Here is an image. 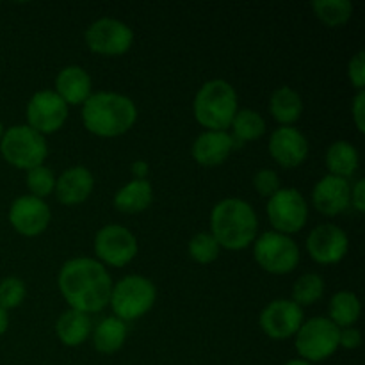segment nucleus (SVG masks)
I'll list each match as a JSON object with an SVG mask.
<instances>
[{"instance_id": "f257e3e1", "label": "nucleus", "mask_w": 365, "mask_h": 365, "mask_svg": "<svg viewBox=\"0 0 365 365\" xmlns=\"http://www.w3.org/2000/svg\"><path fill=\"white\" fill-rule=\"evenodd\" d=\"M57 285L70 309L95 314L109 305L113 280L106 266L89 257L71 259L61 267Z\"/></svg>"}, {"instance_id": "f03ea898", "label": "nucleus", "mask_w": 365, "mask_h": 365, "mask_svg": "<svg viewBox=\"0 0 365 365\" xmlns=\"http://www.w3.org/2000/svg\"><path fill=\"white\" fill-rule=\"evenodd\" d=\"M135 120L138 107L120 93H93L82 106L84 127L98 138H120L134 127Z\"/></svg>"}, {"instance_id": "7ed1b4c3", "label": "nucleus", "mask_w": 365, "mask_h": 365, "mask_svg": "<svg viewBox=\"0 0 365 365\" xmlns=\"http://www.w3.org/2000/svg\"><path fill=\"white\" fill-rule=\"evenodd\" d=\"M259 217L248 202L241 198H225L216 203L210 214V234L220 248L239 252L255 241Z\"/></svg>"}, {"instance_id": "20e7f679", "label": "nucleus", "mask_w": 365, "mask_h": 365, "mask_svg": "<svg viewBox=\"0 0 365 365\" xmlns=\"http://www.w3.org/2000/svg\"><path fill=\"white\" fill-rule=\"evenodd\" d=\"M237 110V93L234 86L223 78L205 82L198 89L192 102L196 121L207 130L227 132Z\"/></svg>"}, {"instance_id": "39448f33", "label": "nucleus", "mask_w": 365, "mask_h": 365, "mask_svg": "<svg viewBox=\"0 0 365 365\" xmlns=\"http://www.w3.org/2000/svg\"><path fill=\"white\" fill-rule=\"evenodd\" d=\"M157 291L152 280L139 274H128L118 284H113L110 291V309L116 314L114 317L127 321H135L148 314L155 303Z\"/></svg>"}, {"instance_id": "423d86ee", "label": "nucleus", "mask_w": 365, "mask_h": 365, "mask_svg": "<svg viewBox=\"0 0 365 365\" xmlns=\"http://www.w3.org/2000/svg\"><path fill=\"white\" fill-rule=\"evenodd\" d=\"M0 153L11 166L29 171L32 168L43 166L48 155V146L45 135L38 134L27 125H14L4 132Z\"/></svg>"}, {"instance_id": "0eeeda50", "label": "nucleus", "mask_w": 365, "mask_h": 365, "mask_svg": "<svg viewBox=\"0 0 365 365\" xmlns=\"http://www.w3.org/2000/svg\"><path fill=\"white\" fill-rule=\"evenodd\" d=\"M339 331L328 317H312L303 321L296 334V351L305 362H323L330 359L339 348Z\"/></svg>"}, {"instance_id": "6e6552de", "label": "nucleus", "mask_w": 365, "mask_h": 365, "mask_svg": "<svg viewBox=\"0 0 365 365\" xmlns=\"http://www.w3.org/2000/svg\"><path fill=\"white\" fill-rule=\"evenodd\" d=\"M253 257L271 274H289L299 264V248L289 235L266 232L253 241Z\"/></svg>"}, {"instance_id": "1a4fd4ad", "label": "nucleus", "mask_w": 365, "mask_h": 365, "mask_svg": "<svg viewBox=\"0 0 365 365\" xmlns=\"http://www.w3.org/2000/svg\"><path fill=\"white\" fill-rule=\"evenodd\" d=\"M267 217L274 232L291 235L305 228L309 221V207L296 189H280L267 200Z\"/></svg>"}, {"instance_id": "9d476101", "label": "nucleus", "mask_w": 365, "mask_h": 365, "mask_svg": "<svg viewBox=\"0 0 365 365\" xmlns=\"http://www.w3.org/2000/svg\"><path fill=\"white\" fill-rule=\"evenodd\" d=\"M134 43V32L116 18H100L86 31V45L98 56H123Z\"/></svg>"}, {"instance_id": "9b49d317", "label": "nucleus", "mask_w": 365, "mask_h": 365, "mask_svg": "<svg viewBox=\"0 0 365 365\" xmlns=\"http://www.w3.org/2000/svg\"><path fill=\"white\" fill-rule=\"evenodd\" d=\"M95 253L100 264L123 267L138 255V239L121 225H106L95 235Z\"/></svg>"}, {"instance_id": "f8f14e48", "label": "nucleus", "mask_w": 365, "mask_h": 365, "mask_svg": "<svg viewBox=\"0 0 365 365\" xmlns=\"http://www.w3.org/2000/svg\"><path fill=\"white\" fill-rule=\"evenodd\" d=\"M68 120V106L56 91L43 89L34 93L27 103V127L38 134H53L61 130Z\"/></svg>"}, {"instance_id": "ddd939ff", "label": "nucleus", "mask_w": 365, "mask_h": 365, "mask_svg": "<svg viewBox=\"0 0 365 365\" xmlns=\"http://www.w3.org/2000/svg\"><path fill=\"white\" fill-rule=\"evenodd\" d=\"M260 328L274 341H285L298 334L303 324V309L292 299H274L260 312Z\"/></svg>"}, {"instance_id": "4468645a", "label": "nucleus", "mask_w": 365, "mask_h": 365, "mask_svg": "<svg viewBox=\"0 0 365 365\" xmlns=\"http://www.w3.org/2000/svg\"><path fill=\"white\" fill-rule=\"evenodd\" d=\"M52 214L45 200L32 195L18 196L9 207V223L24 237H36L48 228Z\"/></svg>"}, {"instance_id": "2eb2a0df", "label": "nucleus", "mask_w": 365, "mask_h": 365, "mask_svg": "<svg viewBox=\"0 0 365 365\" xmlns=\"http://www.w3.org/2000/svg\"><path fill=\"white\" fill-rule=\"evenodd\" d=\"M349 250L348 235L337 225H319L307 237V252L314 262L331 266L341 262Z\"/></svg>"}, {"instance_id": "dca6fc26", "label": "nucleus", "mask_w": 365, "mask_h": 365, "mask_svg": "<svg viewBox=\"0 0 365 365\" xmlns=\"http://www.w3.org/2000/svg\"><path fill=\"white\" fill-rule=\"evenodd\" d=\"M269 153L282 168H298L309 155V141L294 127H280L271 134Z\"/></svg>"}, {"instance_id": "f3484780", "label": "nucleus", "mask_w": 365, "mask_h": 365, "mask_svg": "<svg viewBox=\"0 0 365 365\" xmlns=\"http://www.w3.org/2000/svg\"><path fill=\"white\" fill-rule=\"evenodd\" d=\"M349 192H351V187L348 180L327 175L314 185V207L328 217L339 216L349 207Z\"/></svg>"}, {"instance_id": "a211bd4d", "label": "nucleus", "mask_w": 365, "mask_h": 365, "mask_svg": "<svg viewBox=\"0 0 365 365\" xmlns=\"http://www.w3.org/2000/svg\"><path fill=\"white\" fill-rule=\"evenodd\" d=\"M235 148V141L225 130H205L192 143L191 155L200 166L214 168L223 164Z\"/></svg>"}, {"instance_id": "6ab92c4d", "label": "nucleus", "mask_w": 365, "mask_h": 365, "mask_svg": "<svg viewBox=\"0 0 365 365\" xmlns=\"http://www.w3.org/2000/svg\"><path fill=\"white\" fill-rule=\"evenodd\" d=\"M93 187H95V177L91 171L86 166H73L56 178L53 192L63 205H81L91 196Z\"/></svg>"}, {"instance_id": "aec40b11", "label": "nucleus", "mask_w": 365, "mask_h": 365, "mask_svg": "<svg viewBox=\"0 0 365 365\" xmlns=\"http://www.w3.org/2000/svg\"><path fill=\"white\" fill-rule=\"evenodd\" d=\"M91 89V77L84 68L71 64L57 73L56 93L66 106H84L93 95Z\"/></svg>"}, {"instance_id": "412c9836", "label": "nucleus", "mask_w": 365, "mask_h": 365, "mask_svg": "<svg viewBox=\"0 0 365 365\" xmlns=\"http://www.w3.org/2000/svg\"><path fill=\"white\" fill-rule=\"evenodd\" d=\"M91 319L88 314L70 309L61 314L57 319L56 334L64 346L77 348L88 341V337L91 335Z\"/></svg>"}, {"instance_id": "4be33fe9", "label": "nucleus", "mask_w": 365, "mask_h": 365, "mask_svg": "<svg viewBox=\"0 0 365 365\" xmlns=\"http://www.w3.org/2000/svg\"><path fill=\"white\" fill-rule=\"evenodd\" d=\"M153 191L148 180H134L125 184L114 196V207L123 214H139L152 205Z\"/></svg>"}, {"instance_id": "5701e85b", "label": "nucleus", "mask_w": 365, "mask_h": 365, "mask_svg": "<svg viewBox=\"0 0 365 365\" xmlns=\"http://www.w3.org/2000/svg\"><path fill=\"white\" fill-rule=\"evenodd\" d=\"M269 110L282 127H292L303 113V100L298 91L289 86H282L271 95Z\"/></svg>"}, {"instance_id": "b1692460", "label": "nucleus", "mask_w": 365, "mask_h": 365, "mask_svg": "<svg viewBox=\"0 0 365 365\" xmlns=\"http://www.w3.org/2000/svg\"><path fill=\"white\" fill-rule=\"evenodd\" d=\"M360 164L359 150L348 141H335L327 152V168L330 175L348 180L356 173Z\"/></svg>"}, {"instance_id": "393cba45", "label": "nucleus", "mask_w": 365, "mask_h": 365, "mask_svg": "<svg viewBox=\"0 0 365 365\" xmlns=\"http://www.w3.org/2000/svg\"><path fill=\"white\" fill-rule=\"evenodd\" d=\"M125 339H127V324L118 317H106L96 324L95 334H93V346L98 353L113 355L118 349H121Z\"/></svg>"}, {"instance_id": "a878e982", "label": "nucleus", "mask_w": 365, "mask_h": 365, "mask_svg": "<svg viewBox=\"0 0 365 365\" xmlns=\"http://www.w3.org/2000/svg\"><path fill=\"white\" fill-rule=\"evenodd\" d=\"M330 317L328 319L339 328H349L359 321L362 305L355 292L341 291L331 296L330 307H328Z\"/></svg>"}, {"instance_id": "bb28decb", "label": "nucleus", "mask_w": 365, "mask_h": 365, "mask_svg": "<svg viewBox=\"0 0 365 365\" xmlns=\"http://www.w3.org/2000/svg\"><path fill=\"white\" fill-rule=\"evenodd\" d=\"M232 138H234L235 146H241L246 141H257L266 132V121L257 110L242 109L232 120Z\"/></svg>"}, {"instance_id": "cd10ccee", "label": "nucleus", "mask_w": 365, "mask_h": 365, "mask_svg": "<svg viewBox=\"0 0 365 365\" xmlns=\"http://www.w3.org/2000/svg\"><path fill=\"white\" fill-rule=\"evenodd\" d=\"M312 9L324 25L341 27L351 18L353 4L349 0H317L312 4Z\"/></svg>"}, {"instance_id": "c85d7f7f", "label": "nucleus", "mask_w": 365, "mask_h": 365, "mask_svg": "<svg viewBox=\"0 0 365 365\" xmlns=\"http://www.w3.org/2000/svg\"><path fill=\"white\" fill-rule=\"evenodd\" d=\"M324 292V280L323 277L316 273H307L296 280L292 287V302L299 307L314 305L321 299Z\"/></svg>"}, {"instance_id": "c756f323", "label": "nucleus", "mask_w": 365, "mask_h": 365, "mask_svg": "<svg viewBox=\"0 0 365 365\" xmlns=\"http://www.w3.org/2000/svg\"><path fill=\"white\" fill-rule=\"evenodd\" d=\"M220 245L210 232H200L189 241V257L198 264H210L220 257Z\"/></svg>"}, {"instance_id": "7c9ffc66", "label": "nucleus", "mask_w": 365, "mask_h": 365, "mask_svg": "<svg viewBox=\"0 0 365 365\" xmlns=\"http://www.w3.org/2000/svg\"><path fill=\"white\" fill-rule=\"evenodd\" d=\"M27 187L32 196L36 198H45V196L52 195L56 189V177L53 171L46 166L32 168L27 171Z\"/></svg>"}, {"instance_id": "2f4dec72", "label": "nucleus", "mask_w": 365, "mask_h": 365, "mask_svg": "<svg viewBox=\"0 0 365 365\" xmlns=\"http://www.w3.org/2000/svg\"><path fill=\"white\" fill-rule=\"evenodd\" d=\"M27 289L25 284L16 277H7L0 282V309L7 310L16 309L24 303Z\"/></svg>"}, {"instance_id": "473e14b6", "label": "nucleus", "mask_w": 365, "mask_h": 365, "mask_svg": "<svg viewBox=\"0 0 365 365\" xmlns=\"http://www.w3.org/2000/svg\"><path fill=\"white\" fill-rule=\"evenodd\" d=\"M253 187L262 198L269 200L277 191H280V177L273 170H259L253 175Z\"/></svg>"}, {"instance_id": "72a5a7b5", "label": "nucleus", "mask_w": 365, "mask_h": 365, "mask_svg": "<svg viewBox=\"0 0 365 365\" xmlns=\"http://www.w3.org/2000/svg\"><path fill=\"white\" fill-rule=\"evenodd\" d=\"M348 77L351 84L355 86L359 91H364L365 88V52L360 50L359 53L351 57L348 63Z\"/></svg>"}, {"instance_id": "f704fd0d", "label": "nucleus", "mask_w": 365, "mask_h": 365, "mask_svg": "<svg viewBox=\"0 0 365 365\" xmlns=\"http://www.w3.org/2000/svg\"><path fill=\"white\" fill-rule=\"evenodd\" d=\"M353 121H355L359 132H365V91H359L351 103Z\"/></svg>"}, {"instance_id": "c9c22d12", "label": "nucleus", "mask_w": 365, "mask_h": 365, "mask_svg": "<svg viewBox=\"0 0 365 365\" xmlns=\"http://www.w3.org/2000/svg\"><path fill=\"white\" fill-rule=\"evenodd\" d=\"M362 344V334L356 328H342L339 331V346H342L344 349H356Z\"/></svg>"}, {"instance_id": "e433bc0d", "label": "nucleus", "mask_w": 365, "mask_h": 365, "mask_svg": "<svg viewBox=\"0 0 365 365\" xmlns=\"http://www.w3.org/2000/svg\"><path fill=\"white\" fill-rule=\"evenodd\" d=\"M349 205L356 210L359 214H362L365 210V180L356 182L351 187V192H349Z\"/></svg>"}, {"instance_id": "4c0bfd02", "label": "nucleus", "mask_w": 365, "mask_h": 365, "mask_svg": "<svg viewBox=\"0 0 365 365\" xmlns=\"http://www.w3.org/2000/svg\"><path fill=\"white\" fill-rule=\"evenodd\" d=\"M132 177H134V180H148V163H145V160H135V163H132Z\"/></svg>"}, {"instance_id": "58836bf2", "label": "nucleus", "mask_w": 365, "mask_h": 365, "mask_svg": "<svg viewBox=\"0 0 365 365\" xmlns=\"http://www.w3.org/2000/svg\"><path fill=\"white\" fill-rule=\"evenodd\" d=\"M7 327H9V316L4 309H0V335H4L7 331Z\"/></svg>"}, {"instance_id": "ea45409f", "label": "nucleus", "mask_w": 365, "mask_h": 365, "mask_svg": "<svg viewBox=\"0 0 365 365\" xmlns=\"http://www.w3.org/2000/svg\"><path fill=\"white\" fill-rule=\"evenodd\" d=\"M285 365H312V364L305 362V360H302V359H296V360H289Z\"/></svg>"}, {"instance_id": "a19ab883", "label": "nucleus", "mask_w": 365, "mask_h": 365, "mask_svg": "<svg viewBox=\"0 0 365 365\" xmlns=\"http://www.w3.org/2000/svg\"><path fill=\"white\" fill-rule=\"evenodd\" d=\"M4 125H2V121H0V141H2V135H4Z\"/></svg>"}]
</instances>
